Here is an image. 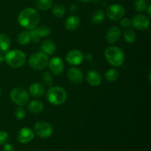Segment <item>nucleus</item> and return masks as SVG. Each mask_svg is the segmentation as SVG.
<instances>
[{
    "label": "nucleus",
    "instance_id": "1",
    "mask_svg": "<svg viewBox=\"0 0 151 151\" xmlns=\"http://www.w3.org/2000/svg\"><path fill=\"white\" fill-rule=\"evenodd\" d=\"M39 13L35 9L30 7L22 10L18 17V22L19 24L27 29H32L36 27L39 23Z\"/></svg>",
    "mask_w": 151,
    "mask_h": 151
},
{
    "label": "nucleus",
    "instance_id": "2",
    "mask_svg": "<svg viewBox=\"0 0 151 151\" xmlns=\"http://www.w3.org/2000/svg\"><path fill=\"white\" fill-rule=\"evenodd\" d=\"M105 56L107 61L114 66H120L125 60L123 51L117 47H108L105 51Z\"/></svg>",
    "mask_w": 151,
    "mask_h": 151
},
{
    "label": "nucleus",
    "instance_id": "3",
    "mask_svg": "<svg viewBox=\"0 0 151 151\" xmlns=\"http://www.w3.org/2000/svg\"><path fill=\"white\" fill-rule=\"evenodd\" d=\"M47 98L51 104L54 106H59L66 101L67 94L61 87L53 86L49 88L47 93Z\"/></svg>",
    "mask_w": 151,
    "mask_h": 151
},
{
    "label": "nucleus",
    "instance_id": "4",
    "mask_svg": "<svg viewBox=\"0 0 151 151\" xmlns=\"http://www.w3.org/2000/svg\"><path fill=\"white\" fill-rule=\"evenodd\" d=\"M4 60L11 67L19 68L23 66L26 62V55L21 50H10L6 53Z\"/></svg>",
    "mask_w": 151,
    "mask_h": 151
},
{
    "label": "nucleus",
    "instance_id": "5",
    "mask_svg": "<svg viewBox=\"0 0 151 151\" xmlns=\"http://www.w3.org/2000/svg\"><path fill=\"white\" fill-rule=\"evenodd\" d=\"M49 58L47 55L43 52H38L30 55L28 59V63L35 70H42L48 66Z\"/></svg>",
    "mask_w": 151,
    "mask_h": 151
},
{
    "label": "nucleus",
    "instance_id": "6",
    "mask_svg": "<svg viewBox=\"0 0 151 151\" xmlns=\"http://www.w3.org/2000/svg\"><path fill=\"white\" fill-rule=\"evenodd\" d=\"M10 99L15 104L19 106H24L29 101V96L26 90L17 87L13 88L10 92Z\"/></svg>",
    "mask_w": 151,
    "mask_h": 151
},
{
    "label": "nucleus",
    "instance_id": "7",
    "mask_svg": "<svg viewBox=\"0 0 151 151\" xmlns=\"http://www.w3.org/2000/svg\"><path fill=\"white\" fill-rule=\"evenodd\" d=\"M34 132L41 138L47 139L52 134L53 128L48 122H38L34 126Z\"/></svg>",
    "mask_w": 151,
    "mask_h": 151
},
{
    "label": "nucleus",
    "instance_id": "8",
    "mask_svg": "<svg viewBox=\"0 0 151 151\" xmlns=\"http://www.w3.org/2000/svg\"><path fill=\"white\" fill-rule=\"evenodd\" d=\"M125 13V10L123 6L118 4H111L108 7L106 14L109 19L113 21H118L122 19Z\"/></svg>",
    "mask_w": 151,
    "mask_h": 151
},
{
    "label": "nucleus",
    "instance_id": "9",
    "mask_svg": "<svg viewBox=\"0 0 151 151\" xmlns=\"http://www.w3.org/2000/svg\"><path fill=\"white\" fill-rule=\"evenodd\" d=\"M50 32H51V30L47 26H41L38 27H36L34 29H31V31H29L31 40H32L34 42H38L40 38L48 36Z\"/></svg>",
    "mask_w": 151,
    "mask_h": 151
},
{
    "label": "nucleus",
    "instance_id": "10",
    "mask_svg": "<svg viewBox=\"0 0 151 151\" xmlns=\"http://www.w3.org/2000/svg\"><path fill=\"white\" fill-rule=\"evenodd\" d=\"M84 59V55L82 52L80 50H73L67 53L66 57V60L69 64L77 66L81 64Z\"/></svg>",
    "mask_w": 151,
    "mask_h": 151
},
{
    "label": "nucleus",
    "instance_id": "11",
    "mask_svg": "<svg viewBox=\"0 0 151 151\" xmlns=\"http://www.w3.org/2000/svg\"><path fill=\"white\" fill-rule=\"evenodd\" d=\"M49 67L50 71L56 75H59L63 72L64 69L63 60L60 57H54L49 60Z\"/></svg>",
    "mask_w": 151,
    "mask_h": 151
},
{
    "label": "nucleus",
    "instance_id": "12",
    "mask_svg": "<svg viewBox=\"0 0 151 151\" xmlns=\"http://www.w3.org/2000/svg\"><path fill=\"white\" fill-rule=\"evenodd\" d=\"M150 24L148 18L144 15H137L131 20V25L139 30H145L147 29Z\"/></svg>",
    "mask_w": 151,
    "mask_h": 151
},
{
    "label": "nucleus",
    "instance_id": "13",
    "mask_svg": "<svg viewBox=\"0 0 151 151\" xmlns=\"http://www.w3.org/2000/svg\"><path fill=\"white\" fill-rule=\"evenodd\" d=\"M34 132L31 128H23L19 131L17 135V139L22 144L29 143L33 139Z\"/></svg>",
    "mask_w": 151,
    "mask_h": 151
},
{
    "label": "nucleus",
    "instance_id": "14",
    "mask_svg": "<svg viewBox=\"0 0 151 151\" xmlns=\"http://www.w3.org/2000/svg\"><path fill=\"white\" fill-rule=\"evenodd\" d=\"M68 78L69 81L75 84H80L83 80V75L81 69L78 68H72L68 71Z\"/></svg>",
    "mask_w": 151,
    "mask_h": 151
},
{
    "label": "nucleus",
    "instance_id": "15",
    "mask_svg": "<svg viewBox=\"0 0 151 151\" xmlns=\"http://www.w3.org/2000/svg\"><path fill=\"white\" fill-rule=\"evenodd\" d=\"M122 32L121 29L117 27H112L111 28L109 29V31L106 33V41L109 44H114L120 38Z\"/></svg>",
    "mask_w": 151,
    "mask_h": 151
},
{
    "label": "nucleus",
    "instance_id": "16",
    "mask_svg": "<svg viewBox=\"0 0 151 151\" xmlns=\"http://www.w3.org/2000/svg\"><path fill=\"white\" fill-rule=\"evenodd\" d=\"M86 81L92 86H97L101 83V75L97 71L91 70L87 73Z\"/></svg>",
    "mask_w": 151,
    "mask_h": 151
},
{
    "label": "nucleus",
    "instance_id": "17",
    "mask_svg": "<svg viewBox=\"0 0 151 151\" xmlns=\"http://www.w3.org/2000/svg\"><path fill=\"white\" fill-rule=\"evenodd\" d=\"M45 88L44 86L41 83H32L29 88V93L32 97L38 98L41 97V96L44 95Z\"/></svg>",
    "mask_w": 151,
    "mask_h": 151
},
{
    "label": "nucleus",
    "instance_id": "18",
    "mask_svg": "<svg viewBox=\"0 0 151 151\" xmlns=\"http://www.w3.org/2000/svg\"><path fill=\"white\" fill-rule=\"evenodd\" d=\"M41 50L46 55H52L56 50V45L52 40H46L41 44Z\"/></svg>",
    "mask_w": 151,
    "mask_h": 151
},
{
    "label": "nucleus",
    "instance_id": "19",
    "mask_svg": "<svg viewBox=\"0 0 151 151\" xmlns=\"http://www.w3.org/2000/svg\"><path fill=\"white\" fill-rule=\"evenodd\" d=\"M80 25V19L76 16H71L65 22V27L68 30H75Z\"/></svg>",
    "mask_w": 151,
    "mask_h": 151
},
{
    "label": "nucleus",
    "instance_id": "20",
    "mask_svg": "<svg viewBox=\"0 0 151 151\" xmlns=\"http://www.w3.org/2000/svg\"><path fill=\"white\" fill-rule=\"evenodd\" d=\"M27 109L30 113H41L44 109V104L39 100H32L28 104Z\"/></svg>",
    "mask_w": 151,
    "mask_h": 151
},
{
    "label": "nucleus",
    "instance_id": "21",
    "mask_svg": "<svg viewBox=\"0 0 151 151\" xmlns=\"http://www.w3.org/2000/svg\"><path fill=\"white\" fill-rule=\"evenodd\" d=\"M10 46V38L7 35L0 34V50L2 52L7 51Z\"/></svg>",
    "mask_w": 151,
    "mask_h": 151
},
{
    "label": "nucleus",
    "instance_id": "22",
    "mask_svg": "<svg viewBox=\"0 0 151 151\" xmlns=\"http://www.w3.org/2000/svg\"><path fill=\"white\" fill-rule=\"evenodd\" d=\"M34 4L38 9L41 10H47L52 5V0H35Z\"/></svg>",
    "mask_w": 151,
    "mask_h": 151
},
{
    "label": "nucleus",
    "instance_id": "23",
    "mask_svg": "<svg viewBox=\"0 0 151 151\" xmlns=\"http://www.w3.org/2000/svg\"><path fill=\"white\" fill-rule=\"evenodd\" d=\"M105 18V13L102 10H97L92 13L91 17V22L93 24H100Z\"/></svg>",
    "mask_w": 151,
    "mask_h": 151
},
{
    "label": "nucleus",
    "instance_id": "24",
    "mask_svg": "<svg viewBox=\"0 0 151 151\" xmlns=\"http://www.w3.org/2000/svg\"><path fill=\"white\" fill-rule=\"evenodd\" d=\"M119 72L115 69H110L105 74V78L109 82H115L119 78Z\"/></svg>",
    "mask_w": 151,
    "mask_h": 151
},
{
    "label": "nucleus",
    "instance_id": "25",
    "mask_svg": "<svg viewBox=\"0 0 151 151\" xmlns=\"http://www.w3.org/2000/svg\"><path fill=\"white\" fill-rule=\"evenodd\" d=\"M18 42L19 43V44L21 45H27V44H29L31 41V36L29 32H22L21 33L19 34L18 35Z\"/></svg>",
    "mask_w": 151,
    "mask_h": 151
},
{
    "label": "nucleus",
    "instance_id": "26",
    "mask_svg": "<svg viewBox=\"0 0 151 151\" xmlns=\"http://www.w3.org/2000/svg\"><path fill=\"white\" fill-rule=\"evenodd\" d=\"M124 38H125V41L128 43L134 42L137 38L136 32L133 29L128 28L124 32Z\"/></svg>",
    "mask_w": 151,
    "mask_h": 151
},
{
    "label": "nucleus",
    "instance_id": "27",
    "mask_svg": "<svg viewBox=\"0 0 151 151\" xmlns=\"http://www.w3.org/2000/svg\"><path fill=\"white\" fill-rule=\"evenodd\" d=\"M52 13L55 17L58 18V19L62 18L65 14L64 7L60 4H55L54 7H52Z\"/></svg>",
    "mask_w": 151,
    "mask_h": 151
},
{
    "label": "nucleus",
    "instance_id": "28",
    "mask_svg": "<svg viewBox=\"0 0 151 151\" xmlns=\"http://www.w3.org/2000/svg\"><path fill=\"white\" fill-rule=\"evenodd\" d=\"M147 0H137L134 3V8L137 12H143L147 10Z\"/></svg>",
    "mask_w": 151,
    "mask_h": 151
},
{
    "label": "nucleus",
    "instance_id": "29",
    "mask_svg": "<svg viewBox=\"0 0 151 151\" xmlns=\"http://www.w3.org/2000/svg\"><path fill=\"white\" fill-rule=\"evenodd\" d=\"M41 81H43L46 86H51L53 84V78L51 75V74L49 72H45L43 73L42 76H41Z\"/></svg>",
    "mask_w": 151,
    "mask_h": 151
},
{
    "label": "nucleus",
    "instance_id": "30",
    "mask_svg": "<svg viewBox=\"0 0 151 151\" xmlns=\"http://www.w3.org/2000/svg\"><path fill=\"white\" fill-rule=\"evenodd\" d=\"M26 116V111L22 107H19L15 110V116L18 119H22Z\"/></svg>",
    "mask_w": 151,
    "mask_h": 151
},
{
    "label": "nucleus",
    "instance_id": "31",
    "mask_svg": "<svg viewBox=\"0 0 151 151\" xmlns=\"http://www.w3.org/2000/svg\"><path fill=\"white\" fill-rule=\"evenodd\" d=\"M9 140V135L5 131H0V145H3L7 143Z\"/></svg>",
    "mask_w": 151,
    "mask_h": 151
},
{
    "label": "nucleus",
    "instance_id": "32",
    "mask_svg": "<svg viewBox=\"0 0 151 151\" xmlns=\"http://www.w3.org/2000/svg\"><path fill=\"white\" fill-rule=\"evenodd\" d=\"M120 25L123 28H128L131 26V20L129 19H122L121 20Z\"/></svg>",
    "mask_w": 151,
    "mask_h": 151
},
{
    "label": "nucleus",
    "instance_id": "33",
    "mask_svg": "<svg viewBox=\"0 0 151 151\" xmlns=\"http://www.w3.org/2000/svg\"><path fill=\"white\" fill-rule=\"evenodd\" d=\"M3 151H14V147L11 144H6L4 145V147H3Z\"/></svg>",
    "mask_w": 151,
    "mask_h": 151
},
{
    "label": "nucleus",
    "instance_id": "34",
    "mask_svg": "<svg viewBox=\"0 0 151 151\" xmlns=\"http://www.w3.org/2000/svg\"><path fill=\"white\" fill-rule=\"evenodd\" d=\"M77 10H78V7H77V5H75V4H72V5L70 6L71 13H76Z\"/></svg>",
    "mask_w": 151,
    "mask_h": 151
},
{
    "label": "nucleus",
    "instance_id": "35",
    "mask_svg": "<svg viewBox=\"0 0 151 151\" xmlns=\"http://www.w3.org/2000/svg\"><path fill=\"white\" fill-rule=\"evenodd\" d=\"M84 58H85V59L87 60V61H91V60L93 59V56L91 55V54H87Z\"/></svg>",
    "mask_w": 151,
    "mask_h": 151
},
{
    "label": "nucleus",
    "instance_id": "36",
    "mask_svg": "<svg viewBox=\"0 0 151 151\" xmlns=\"http://www.w3.org/2000/svg\"><path fill=\"white\" fill-rule=\"evenodd\" d=\"M4 58L3 57V56L1 55H0V64L3 63V61H4Z\"/></svg>",
    "mask_w": 151,
    "mask_h": 151
},
{
    "label": "nucleus",
    "instance_id": "37",
    "mask_svg": "<svg viewBox=\"0 0 151 151\" xmlns=\"http://www.w3.org/2000/svg\"><path fill=\"white\" fill-rule=\"evenodd\" d=\"M78 1H80V2L86 3V2H89V1H91V0H78Z\"/></svg>",
    "mask_w": 151,
    "mask_h": 151
},
{
    "label": "nucleus",
    "instance_id": "38",
    "mask_svg": "<svg viewBox=\"0 0 151 151\" xmlns=\"http://www.w3.org/2000/svg\"><path fill=\"white\" fill-rule=\"evenodd\" d=\"M147 13H148V15H149V16H150V15L151 14V13H150V8H151V6H150V5H148V6H147Z\"/></svg>",
    "mask_w": 151,
    "mask_h": 151
},
{
    "label": "nucleus",
    "instance_id": "39",
    "mask_svg": "<svg viewBox=\"0 0 151 151\" xmlns=\"http://www.w3.org/2000/svg\"><path fill=\"white\" fill-rule=\"evenodd\" d=\"M0 94H1V89H0Z\"/></svg>",
    "mask_w": 151,
    "mask_h": 151
}]
</instances>
